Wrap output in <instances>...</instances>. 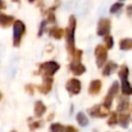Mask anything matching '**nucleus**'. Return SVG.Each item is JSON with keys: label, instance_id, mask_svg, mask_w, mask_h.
Segmentation results:
<instances>
[{"label": "nucleus", "instance_id": "obj_1", "mask_svg": "<svg viewBox=\"0 0 132 132\" xmlns=\"http://www.w3.org/2000/svg\"><path fill=\"white\" fill-rule=\"evenodd\" d=\"M119 75L122 79V92L125 95H132V87L128 81V68L122 66L119 72Z\"/></svg>", "mask_w": 132, "mask_h": 132}, {"label": "nucleus", "instance_id": "obj_2", "mask_svg": "<svg viewBox=\"0 0 132 132\" xmlns=\"http://www.w3.org/2000/svg\"><path fill=\"white\" fill-rule=\"evenodd\" d=\"M74 28H75V20L73 18L70 19V26L67 29V46L69 53H74Z\"/></svg>", "mask_w": 132, "mask_h": 132}, {"label": "nucleus", "instance_id": "obj_3", "mask_svg": "<svg viewBox=\"0 0 132 132\" xmlns=\"http://www.w3.org/2000/svg\"><path fill=\"white\" fill-rule=\"evenodd\" d=\"M25 32V25L21 21H16L13 25V44L19 45L20 39Z\"/></svg>", "mask_w": 132, "mask_h": 132}, {"label": "nucleus", "instance_id": "obj_4", "mask_svg": "<svg viewBox=\"0 0 132 132\" xmlns=\"http://www.w3.org/2000/svg\"><path fill=\"white\" fill-rule=\"evenodd\" d=\"M59 68H60L59 64H57L56 62H53V61H51V62H45V63H43V64L40 66V69H41V71L43 72V74H44L45 76H51V75H53Z\"/></svg>", "mask_w": 132, "mask_h": 132}, {"label": "nucleus", "instance_id": "obj_5", "mask_svg": "<svg viewBox=\"0 0 132 132\" xmlns=\"http://www.w3.org/2000/svg\"><path fill=\"white\" fill-rule=\"evenodd\" d=\"M95 55H96V62H97L98 67L103 66V64L105 63L106 58H107L106 48H105L104 46H102V45H98V46L96 47Z\"/></svg>", "mask_w": 132, "mask_h": 132}, {"label": "nucleus", "instance_id": "obj_6", "mask_svg": "<svg viewBox=\"0 0 132 132\" xmlns=\"http://www.w3.org/2000/svg\"><path fill=\"white\" fill-rule=\"evenodd\" d=\"M118 91H119V84L117 81H113V84L110 86L109 88V91L107 92V95L105 97V100H104V105L109 107L112 103V99L114 98V96L118 94Z\"/></svg>", "mask_w": 132, "mask_h": 132}, {"label": "nucleus", "instance_id": "obj_7", "mask_svg": "<svg viewBox=\"0 0 132 132\" xmlns=\"http://www.w3.org/2000/svg\"><path fill=\"white\" fill-rule=\"evenodd\" d=\"M108 112V107L103 105H95L94 107H92L91 109H89V113L92 117H105Z\"/></svg>", "mask_w": 132, "mask_h": 132}, {"label": "nucleus", "instance_id": "obj_8", "mask_svg": "<svg viewBox=\"0 0 132 132\" xmlns=\"http://www.w3.org/2000/svg\"><path fill=\"white\" fill-rule=\"evenodd\" d=\"M66 89L71 94H78L80 91V81L76 78H70L66 84Z\"/></svg>", "mask_w": 132, "mask_h": 132}, {"label": "nucleus", "instance_id": "obj_9", "mask_svg": "<svg viewBox=\"0 0 132 132\" xmlns=\"http://www.w3.org/2000/svg\"><path fill=\"white\" fill-rule=\"evenodd\" d=\"M109 21L108 20H101L99 22V26H98V35H104L109 31Z\"/></svg>", "mask_w": 132, "mask_h": 132}, {"label": "nucleus", "instance_id": "obj_10", "mask_svg": "<svg viewBox=\"0 0 132 132\" xmlns=\"http://www.w3.org/2000/svg\"><path fill=\"white\" fill-rule=\"evenodd\" d=\"M52 84H53V79L50 76H44L43 77V84L39 87L40 92L42 93H47L51 89H52Z\"/></svg>", "mask_w": 132, "mask_h": 132}, {"label": "nucleus", "instance_id": "obj_11", "mask_svg": "<svg viewBox=\"0 0 132 132\" xmlns=\"http://www.w3.org/2000/svg\"><path fill=\"white\" fill-rule=\"evenodd\" d=\"M101 89V81L99 79H95L93 81H91L90 87H89V93L92 95H96L99 93Z\"/></svg>", "mask_w": 132, "mask_h": 132}, {"label": "nucleus", "instance_id": "obj_12", "mask_svg": "<svg viewBox=\"0 0 132 132\" xmlns=\"http://www.w3.org/2000/svg\"><path fill=\"white\" fill-rule=\"evenodd\" d=\"M45 105L41 102V101H37L34 105V114L35 117H41L44 112H45Z\"/></svg>", "mask_w": 132, "mask_h": 132}, {"label": "nucleus", "instance_id": "obj_13", "mask_svg": "<svg viewBox=\"0 0 132 132\" xmlns=\"http://www.w3.org/2000/svg\"><path fill=\"white\" fill-rule=\"evenodd\" d=\"M70 69H71V71H72L75 75H80V74H82V73L86 71L85 66H84L82 64H80V63H72Z\"/></svg>", "mask_w": 132, "mask_h": 132}, {"label": "nucleus", "instance_id": "obj_14", "mask_svg": "<svg viewBox=\"0 0 132 132\" xmlns=\"http://www.w3.org/2000/svg\"><path fill=\"white\" fill-rule=\"evenodd\" d=\"M116 68H117V64H114L113 62H108V63L105 65L104 69H103V75H104V76L110 75V73H111Z\"/></svg>", "mask_w": 132, "mask_h": 132}, {"label": "nucleus", "instance_id": "obj_15", "mask_svg": "<svg viewBox=\"0 0 132 132\" xmlns=\"http://www.w3.org/2000/svg\"><path fill=\"white\" fill-rule=\"evenodd\" d=\"M76 121H77V123H78L80 126H84V127H86V126L89 124V120H88V118L85 116L84 112H78V113L76 114Z\"/></svg>", "mask_w": 132, "mask_h": 132}, {"label": "nucleus", "instance_id": "obj_16", "mask_svg": "<svg viewBox=\"0 0 132 132\" xmlns=\"http://www.w3.org/2000/svg\"><path fill=\"white\" fill-rule=\"evenodd\" d=\"M120 47H121V50H124V51H128V50L132 48V39L126 38V39L121 40Z\"/></svg>", "mask_w": 132, "mask_h": 132}, {"label": "nucleus", "instance_id": "obj_17", "mask_svg": "<svg viewBox=\"0 0 132 132\" xmlns=\"http://www.w3.org/2000/svg\"><path fill=\"white\" fill-rule=\"evenodd\" d=\"M128 106H129L128 100L126 98H120V101H119V104H118V110L119 111L126 110V109H128Z\"/></svg>", "mask_w": 132, "mask_h": 132}, {"label": "nucleus", "instance_id": "obj_18", "mask_svg": "<svg viewBox=\"0 0 132 132\" xmlns=\"http://www.w3.org/2000/svg\"><path fill=\"white\" fill-rule=\"evenodd\" d=\"M119 121H120V124H121L122 127L127 128V127H128V124H129V121H130V116H129V114H124V113H123V114L120 116Z\"/></svg>", "mask_w": 132, "mask_h": 132}, {"label": "nucleus", "instance_id": "obj_19", "mask_svg": "<svg viewBox=\"0 0 132 132\" xmlns=\"http://www.w3.org/2000/svg\"><path fill=\"white\" fill-rule=\"evenodd\" d=\"M63 130V126L59 123H54L51 125L50 128V132H61Z\"/></svg>", "mask_w": 132, "mask_h": 132}, {"label": "nucleus", "instance_id": "obj_20", "mask_svg": "<svg viewBox=\"0 0 132 132\" xmlns=\"http://www.w3.org/2000/svg\"><path fill=\"white\" fill-rule=\"evenodd\" d=\"M107 124L109 126H114L117 124V113L116 112H111V114L107 121Z\"/></svg>", "mask_w": 132, "mask_h": 132}, {"label": "nucleus", "instance_id": "obj_21", "mask_svg": "<svg viewBox=\"0 0 132 132\" xmlns=\"http://www.w3.org/2000/svg\"><path fill=\"white\" fill-rule=\"evenodd\" d=\"M11 21H12V18H11V16H6V15H4V14L1 15V24H2V26L9 25Z\"/></svg>", "mask_w": 132, "mask_h": 132}, {"label": "nucleus", "instance_id": "obj_22", "mask_svg": "<svg viewBox=\"0 0 132 132\" xmlns=\"http://www.w3.org/2000/svg\"><path fill=\"white\" fill-rule=\"evenodd\" d=\"M62 33H63L62 29H57V28H54V29L51 31V34H52L55 38H61Z\"/></svg>", "mask_w": 132, "mask_h": 132}, {"label": "nucleus", "instance_id": "obj_23", "mask_svg": "<svg viewBox=\"0 0 132 132\" xmlns=\"http://www.w3.org/2000/svg\"><path fill=\"white\" fill-rule=\"evenodd\" d=\"M105 42H106V46L107 48H110L113 44V41H112V37L111 36H106L105 37Z\"/></svg>", "mask_w": 132, "mask_h": 132}, {"label": "nucleus", "instance_id": "obj_24", "mask_svg": "<svg viewBox=\"0 0 132 132\" xmlns=\"http://www.w3.org/2000/svg\"><path fill=\"white\" fill-rule=\"evenodd\" d=\"M122 7V4H120V3H117V4H113L112 5V7L110 8V11L111 12H114V11H118L120 8Z\"/></svg>", "mask_w": 132, "mask_h": 132}, {"label": "nucleus", "instance_id": "obj_25", "mask_svg": "<svg viewBox=\"0 0 132 132\" xmlns=\"http://www.w3.org/2000/svg\"><path fill=\"white\" fill-rule=\"evenodd\" d=\"M65 132H77V130L75 128H73L72 126H68V127H66Z\"/></svg>", "mask_w": 132, "mask_h": 132}, {"label": "nucleus", "instance_id": "obj_26", "mask_svg": "<svg viewBox=\"0 0 132 132\" xmlns=\"http://www.w3.org/2000/svg\"><path fill=\"white\" fill-rule=\"evenodd\" d=\"M39 126H40V122H36V123H34L33 126H30V129H31V130H34L35 128H37V127H39Z\"/></svg>", "mask_w": 132, "mask_h": 132}]
</instances>
